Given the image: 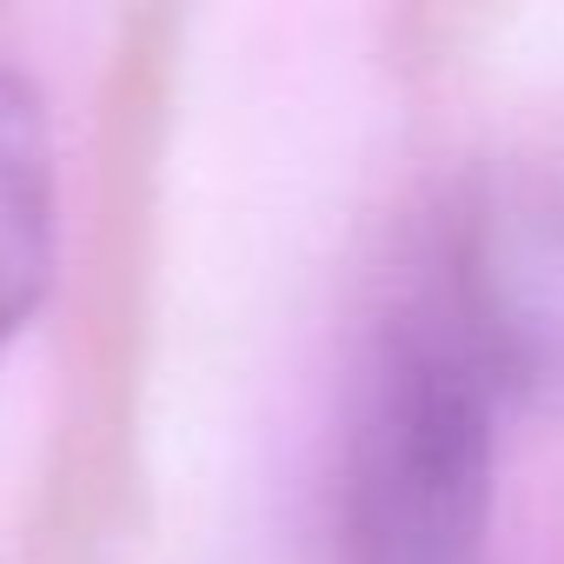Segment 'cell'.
<instances>
[{
  "instance_id": "obj_1",
  "label": "cell",
  "mask_w": 564,
  "mask_h": 564,
  "mask_svg": "<svg viewBox=\"0 0 564 564\" xmlns=\"http://www.w3.org/2000/svg\"><path fill=\"white\" fill-rule=\"evenodd\" d=\"M498 419L485 372L392 300L339 471V564H491Z\"/></svg>"
},
{
  "instance_id": "obj_2",
  "label": "cell",
  "mask_w": 564,
  "mask_h": 564,
  "mask_svg": "<svg viewBox=\"0 0 564 564\" xmlns=\"http://www.w3.org/2000/svg\"><path fill=\"white\" fill-rule=\"evenodd\" d=\"M399 300L505 405L564 399V173L505 166L445 199Z\"/></svg>"
},
{
  "instance_id": "obj_3",
  "label": "cell",
  "mask_w": 564,
  "mask_h": 564,
  "mask_svg": "<svg viewBox=\"0 0 564 564\" xmlns=\"http://www.w3.org/2000/svg\"><path fill=\"white\" fill-rule=\"evenodd\" d=\"M61 239V180L47 100L28 74L0 67V352L41 313L54 286Z\"/></svg>"
}]
</instances>
